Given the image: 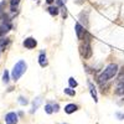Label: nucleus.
I'll list each match as a JSON object with an SVG mask.
<instances>
[{
	"label": "nucleus",
	"instance_id": "17",
	"mask_svg": "<svg viewBox=\"0 0 124 124\" xmlns=\"http://www.w3.org/2000/svg\"><path fill=\"white\" fill-rule=\"evenodd\" d=\"M20 0H11V11H16V6L19 5Z\"/></svg>",
	"mask_w": 124,
	"mask_h": 124
},
{
	"label": "nucleus",
	"instance_id": "25",
	"mask_svg": "<svg viewBox=\"0 0 124 124\" xmlns=\"http://www.w3.org/2000/svg\"><path fill=\"white\" fill-rule=\"evenodd\" d=\"M46 1H47V4H52L55 0H46Z\"/></svg>",
	"mask_w": 124,
	"mask_h": 124
},
{
	"label": "nucleus",
	"instance_id": "20",
	"mask_svg": "<svg viewBox=\"0 0 124 124\" xmlns=\"http://www.w3.org/2000/svg\"><path fill=\"white\" fill-rule=\"evenodd\" d=\"M8 44H9L8 39H0V46H1V47H6Z\"/></svg>",
	"mask_w": 124,
	"mask_h": 124
},
{
	"label": "nucleus",
	"instance_id": "19",
	"mask_svg": "<svg viewBox=\"0 0 124 124\" xmlns=\"http://www.w3.org/2000/svg\"><path fill=\"white\" fill-rule=\"evenodd\" d=\"M3 82H4V83H8V82H9V72L6 70L4 71V75H3Z\"/></svg>",
	"mask_w": 124,
	"mask_h": 124
},
{
	"label": "nucleus",
	"instance_id": "5",
	"mask_svg": "<svg viewBox=\"0 0 124 124\" xmlns=\"http://www.w3.org/2000/svg\"><path fill=\"white\" fill-rule=\"evenodd\" d=\"M5 122H6V124H17L19 117L15 112H9L5 116Z\"/></svg>",
	"mask_w": 124,
	"mask_h": 124
},
{
	"label": "nucleus",
	"instance_id": "4",
	"mask_svg": "<svg viewBox=\"0 0 124 124\" xmlns=\"http://www.w3.org/2000/svg\"><path fill=\"white\" fill-rule=\"evenodd\" d=\"M116 94L118 96H124V75H122L117 82V87H116Z\"/></svg>",
	"mask_w": 124,
	"mask_h": 124
},
{
	"label": "nucleus",
	"instance_id": "2",
	"mask_svg": "<svg viewBox=\"0 0 124 124\" xmlns=\"http://www.w3.org/2000/svg\"><path fill=\"white\" fill-rule=\"evenodd\" d=\"M27 68V65H26V62L25 61H19L14 66L13 68V72H11V76H13V79L14 81H17L20 77H21L24 73H25V71Z\"/></svg>",
	"mask_w": 124,
	"mask_h": 124
},
{
	"label": "nucleus",
	"instance_id": "13",
	"mask_svg": "<svg viewBox=\"0 0 124 124\" xmlns=\"http://www.w3.org/2000/svg\"><path fill=\"white\" fill-rule=\"evenodd\" d=\"M63 92H65V94H67V96H70V97H75V96H76V91H75L73 88H71V87L65 88Z\"/></svg>",
	"mask_w": 124,
	"mask_h": 124
},
{
	"label": "nucleus",
	"instance_id": "24",
	"mask_svg": "<svg viewBox=\"0 0 124 124\" xmlns=\"http://www.w3.org/2000/svg\"><path fill=\"white\" fill-rule=\"evenodd\" d=\"M76 3H77V4H83L85 0H76Z\"/></svg>",
	"mask_w": 124,
	"mask_h": 124
},
{
	"label": "nucleus",
	"instance_id": "16",
	"mask_svg": "<svg viewBox=\"0 0 124 124\" xmlns=\"http://www.w3.org/2000/svg\"><path fill=\"white\" fill-rule=\"evenodd\" d=\"M45 112L47 113V114H52V113H54V106L50 104V103H48V104H46L45 106Z\"/></svg>",
	"mask_w": 124,
	"mask_h": 124
},
{
	"label": "nucleus",
	"instance_id": "15",
	"mask_svg": "<svg viewBox=\"0 0 124 124\" xmlns=\"http://www.w3.org/2000/svg\"><path fill=\"white\" fill-rule=\"evenodd\" d=\"M68 83H70V87L71 88H76L77 86H78V83H77V81L73 78V77H71V78H68Z\"/></svg>",
	"mask_w": 124,
	"mask_h": 124
},
{
	"label": "nucleus",
	"instance_id": "3",
	"mask_svg": "<svg viewBox=\"0 0 124 124\" xmlns=\"http://www.w3.org/2000/svg\"><path fill=\"white\" fill-rule=\"evenodd\" d=\"M86 41L83 44L79 46V52H81V56L83 58H89L92 56V47L89 45V39H85Z\"/></svg>",
	"mask_w": 124,
	"mask_h": 124
},
{
	"label": "nucleus",
	"instance_id": "26",
	"mask_svg": "<svg viewBox=\"0 0 124 124\" xmlns=\"http://www.w3.org/2000/svg\"><path fill=\"white\" fill-rule=\"evenodd\" d=\"M3 15H4V14H3V10H0V19L3 17Z\"/></svg>",
	"mask_w": 124,
	"mask_h": 124
},
{
	"label": "nucleus",
	"instance_id": "22",
	"mask_svg": "<svg viewBox=\"0 0 124 124\" xmlns=\"http://www.w3.org/2000/svg\"><path fill=\"white\" fill-rule=\"evenodd\" d=\"M52 106H54V112H55V113H57V112L60 110V106L57 104V103H55V104H52Z\"/></svg>",
	"mask_w": 124,
	"mask_h": 124
},
{
	"label": "nucleus",
	"instance_id": "18",
	"mask_svg": "<svg viewBox=\"0 0 124 124\" xmlns=\"http://www.w3.org/2000/svg\"><path fill=\"white\" fill-rule=\"evenodd\" d=\"M19 103L21 106H26L27 103H29V101H27V98H25V97H19Z\"/></svg>",
	"mask_w": 124,
	"mask_h": 124
},
{
	"label": "nucleus",
	"instance_id": "6",
	"mask_svg": "<svg viewBox=\"0 0 124 124\" xmlns=\"http://www.w3.org/2000/svg\"><path fill=\"white\" fill-rule=\"evenodd\" d=\"M75 30H76L77 37H78L79 40H82V39H83V36L86 35V30H85V27L82 26L79 23H77V24L75 25Z\"/></svg>",
	"mask_w": 124,
	"mask_h": 124
},
{
	"label": "nucleus",
	"instance_id": "28",
	"mask_svg": "<svg viewBox=\"0 0 124 124\" xmlns=\"http://www.w3.org/2000/svg\"><path fill=\"white\" fill-rule=\"evenodd\" d=\"M63 124H66V123H63Z\"/></svg>",
	"mask_w": 124,
	"mask_h": 124
},
{
	"label": "nucleus",
	"instance_id": "10",
	"mask_svg": "<svg viewBox=\"0 0 124 124\" xmlns=\"http://www.w3.org/2000/svg\"><path fill=\"white\" fill-rule=\"evenodd\" d=\"M39 63H40L41 67H46L47 63H48V62H47V57H46V55L44 52H41L40 56H39Z\"/></svg>",
	"mask_w": 124,
	"mask_h": 124
},
{
	"label": "nucleus",
	"instance_id": "11",
	"mask_svg": "<svg viewBox=\"0 0 124 124\" xmlns=\"http://www.w3.org/2000/svg\"><path fill=\"white\" fill-rule=\"evenodd\" d=\"M88 86H89V92H91V96H92V98L94 99V102L97 103L98 102V98H97V91H96V87L93 86L91 82H88Z\"/></svg>",
	"mask_w": 124,
	"mask_h": 124
},
{
	"label": "nucleus",
	"instance_id": "14",
	"mask_svg": "<svg viewBox=\"0 0 124 124\" xmlns=\"http://www.w3.org/2000/svg\"><path fill=\"white\" fill-rule=\"evenodd\" d=\"M48 13L52 15V16H56V15H58V8L57 6H50L48 9Z\"/></svg>",
	"mask_w": 124,
	"mask_h": 124
},
{
	"label": "nucleus",
	"instance_id": "23",
	"mask_svg": "<svg viewBox=\"0 0 124 124\" xmlns=\"http://www.w3.org/2000/svg\"><path fill=\"white\" fill-rule=\"evenodd\" d=\"M62 15H63V17L67 16V13H66V8H62Z\"/></svg>",
	"mask_w": 124,
	"mask_h": 124
},
{
	"label": "nucleus",
	"instance_id": "12",
	"mask_svg": "<svg viewBox=\"0 0 124 124\" xmlns=\"http://www.w3.org/2000/svg\"><path fill=\"white\" fill-rule=\"evenodd\" d=\"M10 27H11V26H10V24H9V23H6V24H3L1 26H0V36H1V35H4V34H6L8 31L10 30Z\"/></svg>",
	"mask_w": 124,
	"mask_h": 124
},
{
	"label": "nucleus",
	"instance_id": "7",
	"mask_svg": "<svg viewBox=\"0 0 124 124\" xmlns=\"http://www.w3.org/2000/svg\"><path fill=\"white\" fill-rule=\"evenodd\" d=\"M36 45H37V41L34 39V37H27L25 41H24V46L26 47V48H35L36 47Z\"/></svg>",
	"mask_w": 124,
	"mask_h": 124
},
{
	"label": "nucleus",
	"instance_id": "8",
	"mask_svg": "<svg viewBox=\"0 0 124 124\" xmlns=\"http://www.w3.org/2000/svg\"><path fill=\"white\" fill-rule=\"evenodd\" d=\"M77 109H78V107L76 104H73V103H70V104H67L65 107V112L67 113V114H72V113H75Z\"/></svg>",
	"mask_w": 124,
	"mask_h": 124
},
{
	"label": "nucleus",
	"instance_id": "9",
	"mask_svg": "<svg viewBox=\"0 0 124 124\" xmlns=\"http://www.w3.org/2000/svg\"><path fill=\"white\" fill-rule=\"evenodd\" d=\"M41 102H42V98H41V97H37V98L34 99V102H32V108H31V113H35V112L37 110V108H39L40 104H41Z\"/></svg>",
	"mask_w": 124,
	"mask_h": 124
},
{
	"label": "nucleus",
	"instance_id": "1",
	"mask_svg": "<svg viewBox=\"0 0 124 124\" xmlns=\"http://www.w3.org/2000/svg\"><path fill=\"white\" fill-rule=\"evenodd\" d=\"M117 72H118V66L116 63H110L106 67V70L102 72V73L99 75L98 77V82L101 85L103 83H106L107 81H109L110 78H113L116 75H117Z\"/></svg>",
	"mask_w": 124,
	"mask_h": 124
},
{
	"label": "nucleus",
	"instance_id": "27",
	"mask_svg": "<svg viewBox=\"0 0 124 124\" xmlns=\"http://www.w3.org/2000/svg\"><path fill=\"white\" fill-rule=\"evenodd\" d=\"M66 1H67V0H62V3H63V4H66Z\"/></svg>",
	"mask_w": 124,
	"mask_h": 124
},
{
	"label": "nucleus",
	"instance_id": "21",
	"mask_svg": "<svg viewBox=\"0 0 124 124\" xmlns=\"http://www.w3.org/2000/svg\"><path fill=\"white\" fill-rule=\"evenodd\" d=\"M116 117H117L119 120H123V119H124V113H119V112H118V113H116Z\"/></svg>",
	"mask_w": 124,
	"mask_h": 124
}]
</instances>
